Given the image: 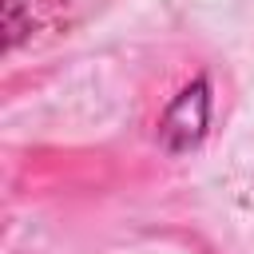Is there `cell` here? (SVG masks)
<instances>
[{"instance_id": "1", "label": "cell", "mask_w": 254, "mask_h": 254, "mask_svg": "<svg viewBox=\"0 0 254 254\" xmlns=\"http://www.w3.org/2000/svg\"><path fill=\"white\" fill-rule=\"evenodd\" d=\"M206 111H210V99H206V79H194L187 91L175 95V103L167 107L163 123H159V135L171 151H187L202 139L206 131Z\"/></svg>"}]
</instances>
